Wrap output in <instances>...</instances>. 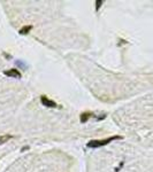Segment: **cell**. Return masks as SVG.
<instances>
[{"mask_svg":"<svg viewBox=\"0 0 153 172\" xmlns=\"http://www.w3.org/2000/svg\"><path fill=\"white\" fill-rule=\"evenodd\" d=\"M121 139H123V136H109V138H106V139H99V140H91L88 142V146L89 148H99V147H103V146H106V145H108L109 142H112L114 140H121Z\"/></svg>","mask_w":153,"mask_h":172,"instance_id":"obj_1","label":"cell"},{"mask_svg":"<svg viewBox=\"0 0 153 172\" xmlns=\"http://www.w3.org/2000/svg\"><path fill=\"white\" fill-rule=\"evenodd\" d=\"M40 102H42V104H43V106L47 107V108H56V107H58V104H56L53 100L48 99L46 95H42V96H40Z\"/></svg>","mask_w":153,"mask_h":172,"instance_id":"obj_2","label":"cell"},{"mask_svg":"<svg viewBox=\"0 0 153 172\" xmlns=\"http://www.w3.org/2000/svg\"><path fill=\"white\" fill-rule=\"evenodd\" d=\"M4 75L5 76H8V77H13V78H21V77H22V73H21L17 69H9V70H5Z\"/></svg>","mask_w":153,"mask_h":172,"instance_id":"obj_3","label":"cell"},{"mask_svg":"<svg viewBox=\"0 0 153 172\" xmlns=\"http://www.w3.org/2000/svg\"><path fill=\"white\" fill-rule=\"evenodd\" d=\"M91 117H96V115L93 114V112H90V111H85V112H82L80 116V120L82 124H84L89 120V118H91Z\"/></svg>","mask_w":153,"mask_h":172,"instance_id":"obj_4","label":"cell"},{"mask_svg":"<svg viewBox=\"0 0 153 172\" xmlns=\"http://www.w3.org/2000/svg\"><path fill=\"white\" fill-rule=\"evenodd\" d=\"M13 138H14V136H12V134H4V136H0V145L6 144V142H8V141L11 140V139H13Z\"/></svg>","mask_w":153,"mask_h":172,"instance_id":"obj_5","label":"cell"},{"mask_svg":"<svg viewBox=\"0 0 153 172\" xmlns=\"http://www.w3.org/2000/svg\"><path fill=\"white\" fill-rule=\"evenodd\" d=\"M31 30H32V25H24V27H22V28L20 29L19 33H20V35H28Z\"/></svg>","mask_w":153,"mask_h":172,"instance_id":"obj_6","label":"cell"},{"mask_svg":"<svg viewBox=\"0 0 153 172\" xmlns=\"http://www.w3.org/2000/svg\"><path fill=\"white\" fill-rule=\"evenodd\" d=\"M101 4H103V1H101V0H97V1H96V12H98V10H99V8H100Z\"/></svg>","mask_w":153,"mask_h":172,"instance_id":"obj_7","label":"cell"}]
</instances>
